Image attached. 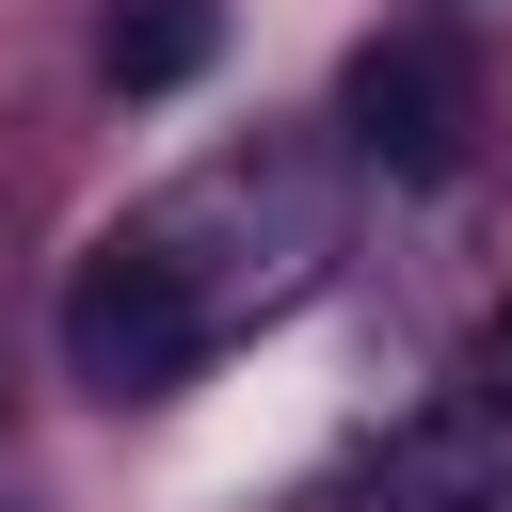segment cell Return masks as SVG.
Listing matches in <instances>:
<instances>
[{"instance_id":"1","label":"cell","mask_w":512,"mask_h":512,"mask_svg":"<svg viewBox=\"0 0 512 512\" xmlns=\"http://www.w3.org/2000/svg\"><path fill=\"white\" fill-rule=\"evenodd\" d=\"M128 240L192 288L208 336H240V320H272V304L320 288V256H336V160H320V144H224V160H192L176 192H144Z\"/></svg>"},{"instance_id":"2","label":"cell","mask_w":512,"mask_h":512,"mask_svg":"<svg viewBox=\"0 0 512 512\" xmlns=\"http://www.w3.org/2000/svg\"><path fill=\"white\" fill-rule=\"evenodd\" d=\"M208 352H224V336L192 320V288H176V272H160L128 224H112V240L64 272V368H80L96 400H160V384H192Z\"/></svg>"},{"instance_id":"3","label":"cell","mask_w":512,"mask_h":512,"mask_svg":"<svg viewBox=\"0 0 512 512\" xmlns=\"http://www.w3.org/2000/svg\"><path fill=\"white\" fill-rule=\"evenodd\" d=\"M336 128H352V160H384V176H448V160H464V128H480L464 48H448V32H384V48H352Z\"/></svg>"},{"instance_id":"4","label":"cell","mask_w":512,"mask_h":512,"mask_svg":"<svg viewBox=\"0 0 512 512\" xmlns=\"http://www.w3.org/2000/svg\"><path fill=\"white\" fill-rule=\"evenodd\" d=\"M208 48H224V16H208V0H128V16L96 32L112 96H176V80H208Z\"/></svg>"},{"instance_id":"5","label":"cell","mask_w":512,"mask_h":512,"mask_svg":"<svg viewBox=\"0 0 512 512\" xmlns=\"http://www.w3.org/2000/svg\"><path fill=\"white\" fill-rule=\"evenodd\" d=\"M304 512H512V496H496L464 448H384L368 480H320Z\"/></svg>"},{"instance_id":"6","label":"cell","mask_w":512,"mask_h":512,"mask_svg":"<svg viewBox=\"0 0 512 512\" xmlns=\"http://www.w3.org/2000/svg\"><path fill=\"white\" fill-rule=\"evenodd\" d=\"M464 400H480V416H512V320H480V352H464Z\"/></svg>"}]
</instances>
